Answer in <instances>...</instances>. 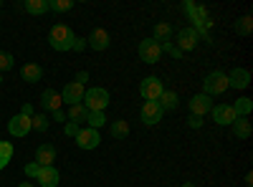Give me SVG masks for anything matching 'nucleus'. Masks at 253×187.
Segmentation results:
<instances>
[{
  "mask_svg": "<svg viewBox=\"0 0 253 187\" xmlns=\"http://www.w3.org/2000/svg\"><path fill=\"white\" fill-rule=\"evenodd\" d=\"M74 31L69 28V26H53L51 28V33H48V43H51V48H56V51H71V46H74Z\"/></svg>",
  "mask_w": 253,
  "mask_h": 187,
  "instance_id": "obj_1",
  "label": "nucleus"
},
{
  "mask_svg": "<svg viewBox=\"0 0 253 187\" xmlns=\"http://www.w3.org/2000/svg\"><path fill=\"white\" fill-rule=\"evenodd\" d=\"M84 107H86L89 112H104L109 107V91L107 89H101V86H96V89H86V94H84Z\"/></svg>",
  "mask_w": 253,
  "mask_h": 187,
  "instance_id": "obj_2",
  "label": "nucleus"
},
{
  "mask_svg": "<svg viewBox=\"0 0 253 187\" xmlns=\"http://www.w3.org/2000/svg\"><path fill=\"white\" fill-rule=\"evenodd\" d=\"M223 91H228V74L213 71V74H208L203 78V94L205 96H218Z\"/></svg>",
  "mask_w": 253,
  "mask_h": 187,
  "instance_id": "obj_3",
  "label": "nucleus"
},
{
  "mask_svg": "<svg viewBox=\"0 0 253 187\" xmlns=\"http://www.w3.org/2000/svg\"><path fill=\"white\" fill-rule=\"evenodd\" d=\"M139 58L144 61V64H157V61L162 58V46L157 43L155 38L139 40Z\"/></svg>",
  "mask_w": 253,
  "mask_h": 187,
  "instance_id": "obj_4",
  "label": "nucleus"
},
{
  "mask_svg": "<svg viewBox=\"0 0 253 187\" xmlns=\"http://www.w3.org/2000/svg\"><path fill=\"white\" fill-rule=\"evenodd\" d=\"M162 91H165V86H162V81H160L157 76H147L142 84H139V94H142L147 101H157V99L162 96Z\"/></svg>",
  "mask_w": 253,
  "mask_h": 187,
  "instance_id": "obj_5",
  "label": "nucleus"
},
{
  "mask_svg": "<svg viewBox=\"0 0 253 187\" xmlns=\"http://www.w3.org/2000/svg\"><path fill=\"white\" fill-rule=\"evenodd\" d=\"M210 114H213V121L218 124V127H230V124L236 121V112L230 104H218V107L210 109Z\"/></svg>",
  "mask_w": 253,
  "mask_h": 187,
  "instance_id": "obj_6",
  "label": "nucleus"
},
{
  "mask_svg": "<svg viewBox=\"0 0 253 187\" xmlns=\"http://www.w3.org/2000/svg\"><path fill=\"white\" fill-rule=\"evenodd\" d=\"M84 94H86V89H84L81 84H76V81H69L66 86H63L61 91V101H66V104H81L84 101Z\"/></svg>",
  "mask_w": 253,
  "mask_h": 187,
  "instance_id": "obj_7",
  "label": "nucleus"
},
{
  "mask_svg": "<svg viewBox=\"0 0 253 187\" xmlns=\"http://www.w3.org/2000/svg\"><path fill=\"white\" fill-rule=\"evenodd\" d=\"M31 129H33V124H31V116H26V114H15L8 124V132L13 137H26Z\"/></svg>",
  "mask_w": 253,
  "mask_h": 187,
  "instance_id": "obj_8",
  "label": "nucleus"
},
{
  "mask_svg": "<svg viewBox=\"0 0 253 187\" xmlns=\"http://www.w3.org/2000/svg\"><path fill=\"white\" fill-rule=\"evenodd\" d=\"M198 40H200V33L198 28H182L177 33V48L180 51H193L198 46Z\"/></svg>",
  "mask_w": 253,
  "mask_h": 187,
  "instance_id": "obj_9",
  "label": "nucleus"
},
{
  "mask_svg": "<svg viewBox=\"0 0 253 187\" xmlns=\"http://www.w3.org/2000/svg\"><path fill=\"white\" fill-rule=\"evenodd\" d=\"M213 107H215L213 99L205 96V94H195L193 99H190V112H193V116H205Z\"/></svg>",
  "mask_w": 253,
  "mask_h": 187,
  "instance_id": "obj_10",
  "label": "nucleus"
},
{
  "mask_svg": "<svg viewBox=\"0 0 253 187\" xmlns=\"http://www.w3.org/2000/svg\"><path fill=\"white\" fill-rule=\"evenodd\" d=\"M162 107L157 101H144V107H142V121L147 124V127H152V124L162 121Z\"/></svg>",
  "mask_w": 253,
  "mask_h": 187,
  "instance_id": "obj_11",
  "label": "nucleus"
},
{
  "mask_svg": "<svg viewBox=\"0 0 253 187\" xmlns=\"http://www.w3.org/2000/svg\"><path fill=\"white\" fill-rule=\"evenodd\" d=\"M86 48H91V51H107L109 48V33L104 28H94L91 36L86 38Z\"/></svg>",
  "mask_w": 253,
  "mask_h": 187,
  "instance_id": "obj_12",
  "label": "nucleus"
},
{
  "mask_svg": "<svg viewBox=\"0 0 253 187\" xmlns=\"http://www.w3.org/2000/svg\"><path fill=\"white\" fill-rule=\"evenodd\" d=\"M99 142H101V137H99V132L96 129H81L79 134H76V144L81 150H96L99 147Z\"/></svg>",
  "mask_w": 253,
  "mask_h": 187,
  "instance_id": "obj_13",
  "label": "nucleus"
},
{
  "mask_svg": "<svg viewBox=\"0 0 253 187\" xmlns=\"http://www.w3.org/2000/svg\"><path fill=\"white\" fill-rule=\"evenodd\" d=\"M251 84V71L248 69H233L228 74V89H246Z\"/></svg>",
  "mask_w": 253,
  "mask_h": 187,
  "instance_id": "obj_14",
  "label": "nucleus"
},
{
  "mask_svg": "<svg viewBox=\"0 0 253 187\" xmlns=\"http://www.w3.org/2000/svg\"><path fill=\"white\" fill-rule=\"evenodd\" d=\"M36 162L41 167H53V162H56V147L53 144H41L36 150Z\"/></svg>",
  "mask_w": 253,
  "mask_h": 187,
  "instance_id": "obj_15",
  "label": "nucleus"
},
{
  "mask_svg": "<svg viewBox=\"0 0 253 187\" xmlns=\"http://www.w3.org/2000/svg\"><path fill=\"white\" fill-rule=\"evenodd\" d=\"M36 180H38L41 187H56L61 177H58V170L56 167H41V172L36 175Z\"/></svg>",
  "mask_w": 253,
  "mask_h": 187,
  "instance_id": "obj_16",
  "label": "nucleus"
},
{
  "mask_svg": "<svg viewBox=\"0 0 253 187\" xmlns=\"http://www.w3.org/2000/svg\"><path fill=\"white\" fill-rule=\"evenodd\" d=\"M41 104H43V109H48V112H58L63 101H61V94L58 91L46 89L43 94H41Z\"/></svg>",
  "mask_w": 253,
  "mask_h": 187,
  "instance_id": "obj_17",
  "label": "nucleus"
},
{
  "mask_svg": "<svg viewBox=\"0 0 253 187\" xmlns=\"http://www.w3.org/2000/svg\"><path fill=\"white\" fill-rule=\"evenodd\" d=\"M230 127H233V134H236L238 139H248V137H251V132H253L248 116H236V121L230 124Z\"/></svg>",
  "mask_w": 253,
  "mask_h": 187,
  "instance_id": "obj_18",
  "label": "nucleus"
},
{
  "mask_svg": "<svg viewBox=\"0 0 253 187\" xmlns=\"http://www.w3.org/2000/svg\"><path fill=\"white\" fill-rule=\"evenodd\" d=\"M20 76H23L26 84H36V81H41V76H43V69H41L38 64H26L23 69H20Z\"/></svg>",
  "mask_w": 253,
  "mask_h": 187,
  "instance_id": "obj_19",
  "label": "nucleus"
},
{
  "mask_svg": "<svg viewBox=\"0 0 253 187\" xmlns=\"http://www.w3.org/2000/svg\"><path fill=\"white\" fill-rule=\"evenodd\" d=\"M157 104L162 107V112H175L177 109V104H180V99H177V94L175 91H162V96L157 99Z\"/></svg>",
  "mask_w": 253,
  "mask_h": 187,
  "instance_id": "obj_20",
  "label": "nucleus"
},
{
  "mask_svg": "<svg viewBox=\"0 0 253 187\" xmlns=\"http://www.w3.org/2000/svg\"><path fill=\"white\" fill-rule=\"evenodd\" d=\"M152 38L157 40L160 46H162V43H170V38H172V26H170V23H157Z\"/></svg>",
  "mask_w": 253,
  "mask_h": 187,
  "instance_id": "obj_21",
  "label": "nucleus"
},
{
  "mask_svg": "<svg viewBox=\"0 0 253 187\" xmlns=\"http://www.w3.org/2000/svg\"><path fill=\"white\" fill-rule=\"evenodd\" d=\"M109 132H112L114 139H126V137H129V124H126L124 119H114L112 127H109Z\"/></svg>",
  "mask_w": 253,
  "mask_h": 187,
  "instance_id": "obj_22",
  "label": "nucleus"
},
{
  "mask_svg": "<svg viewBox=\"0 0 253 187\" xmlns=\"http://www.w3.org/2000/svg\"><path fill=\"white\" fill-rule=\"evenodd\" d=\"M69 121H74V124H81V121H86V116H89V109L84 107V104H74V107L69 109Z\"/></svg>",
  "mask_w": 253,
  "mask_h": 187,
  "instance_id": "obj_23",
  "label": "nucleus"
},
{
  "mask_svg": "<svg viewBox=\"0 0 253 187\" xmlns=\"http://www.w3.org/2000/svg\"><path fill=\"white\" fill-rule=\"evenodd\" d=\"M26 13H31V15H43L46 10H48V0H26Z\"/></svg>",
  "mask_w": 253,
  "mask_h": 187,
  "instance_id": "obj_24",
  "label": "nucleus"
},
{
  "mask_svg": "<svg viewBox=\"0 0 253 187\" xmlns=\"http://www.w3.org/2000/svg\"><path fill=\"white\" fill-rule=\"evenodd\" d=\"M251 109H253V101H251L248 96H241V99L233 104V112H236V116H248V114H251Z\"/></svg>",
  "mask_w": 253,
  "mask_h": 187,
  "instance_id": "obj_25",
  "label": "nucleus"
},
{
  "mask_svg": "<svg viewBox=\"0 0 253 187\" xmlns=\"http://www.w3.org/2000/svg\"><path fill=\"white\" fill-rule=\"evenodd\" d=\"M10 159H13V144L10 142H0V170H5Z\"/></svg>",
  "mask_w": 253,
  "mask_h": 187,
  "instance_id": "obj_26",
  "label": "nucleus"
},
{
  "mask_svg": "<svg viewBox=\"0 0 253 187\" xmlns=\"http://www.w3.org/2000/svg\"><path fill=\"white\" fill-rule=\"evenodd\" d=\"M86 124H89V129H96V132H99V127H104V124H107V116H104V112H89Z\"/></svg>",
  "mask_w": 253,
  "mask_h": 187,
  "instance_id": "obj_27",
  "label": "nucleus"
},
{
  "mask_svg": "<svg viewBox=\"0 0 253 187\" xmlns=\"http://www.w3.org/2000/svg\"><path fill=\"white\" fill-rule=\"evenodd\" d=\"M74 8V0H48V10L53 13H66Z\"/></svg>",
  "mask_w": 253,
  "mask_h": 187,
  "instance_id": "obj_28",
  "label": "nucleus"
},
{
  "mask_svg": "<svg viewBox=\"0 0 253 187\" xmlns=\"http://www.w3.org/2000/svg\"><path fill=\"white\" fill-rule=\"evenodd\" d=\"M31 124H33L36 132H46L48 129V116L46 114H33L31 116Z\"/></svg>",
  "mask_w": 253,
  "mask_h": 187,
  "instance_id": "obj_29",
  "label": "nucleus"
},
{
  "mask_svg": "<svg viewBox=\"0 0 253 187\" xmlns=\"http://www.w3.org/2000/svg\"><path fill=\"white\" fill-rule=\"evenodd\" d=\"M251 28H253V18L251 15H243L238 23H236V31L241 33V36H248L251 33Z\"/></svg>",
  "mask_w": 253,
  "mask_h": 187,
  "instance_id": "obj_30",
  "label": "nucleus"
},
{
  "mask_svg": "<svg viewBox=\"0 0 253 187\" xmlns=\"http://www.w3.org/2000/svg\"><path fill=\"white\" fill-rule=\"evenodd\" d=\"M8 69H13V56L8 51H0V74L8 71Z\"/></svg>",
  "mask_w": 253,
  "mask_h": 187,
  "instance_id": "obj_31",
  "label": "nucleus"
},
{
  "mask_svg": "<svg viewBox=\"0 0 253 187\" xmlns=\"http://www.w3.org/2000/svg\"><path fill=\"white\" fill-rule=\"evenodd\" d=\"M63 132H66V137H76V134L81 132V127H79V124H74V121H66V127H63Z\"/></svg>",
  "mask_w": 253,
  "mask_h": 187,
  "instance_id": "obj_32",
  "label": "nucleus"
},
{
  "mask_svg": "<svg viewBox=\"0 0 253 187\" xmlns=\"http://www.w3.org/2000/svg\"><path fill=\"white\" fill-rule=\"evenodd\" d=\"M162 51H167V53L175 56V58H180V56H182V51H180L177 46H172V43H162Z\"/></svg>",
  "mask_w": 253,
  "mask_h": 187,
  "instance_id": "obj_33",
  "label": "nucleus"
},
{
  "mask_svg": "<svg viewBox=\"0 0 253 187\" xmlns=\"http://www.w3.org/2000/svg\"><path fill=\"white\" fill-rule=\"evenodd\" d=\"M38 172H41V164H38V162H31V164H26V175H28V177H36Z\"/></svg>",
  "mask_w": 253,
  "mask_h": 187,
  "instance_id": "obj_34",
  "label": "nucleus"
},
{
  "mask_svg": "<svg viewBox=\"0 0 253 187\" xmlns=\"http://www.w3.org/2000/svg\"><path fill=\"white\" fill-rule=\"evenodd\" d=\"M187 124H190V127H193V129H200V127H203V116H193V114H190Z\"/></svg>",
  "mask_w": 253,
  "mask_h": 187,
  "instance_id": "obj_35",
  "label": "nucleus"
},
{
  "mask_svg": "<svg viewBox=\"0 0 253 187\" xmlns=\"http://www.w3.org/2000/svg\"><path fill=\"white\" fill-rule=\"evenodd\" d=\"M84 48H86V40H84V38H74V46H71V51H84Z\"/></svg>",
  "mask_w": 253,
  "mask_h": 187,
  "instance_id": "obj_36",
  "label": "nucleus"
},
{
  "mask_svg": "<svg viewBox=\"0 0 253 187\" xmlns=\"http://www.w3.org/2000/svg\"><path fill=\"white\" fill-rule=\"evenodd\" d=\"M86 78H89V74H86V71H79L74 81H76V84H81V86H84V84H86Z\"/></svg>",
  "mask_w": 253,
  "mask_h": 187,
  "instance_id": "obj_37",
  "label": "nucleus"
},
{
  "mask_svg": "<svg viewBox=\"0 0 253 187\" xmlns=\"http://www.w3.org/2000/svg\"><path fill=\"white\" fill-rule=\"evenodd\" d=\"M20 114H26V116H33V107H31V104H23V109H20Z\"/></svg>",
  "mask_w": 253,
  "mask_h": 187,
  "instance_id": "obj_38",
  "label": "nucleus"
},
{
  "mask_svg": "<svg viewBox=\"0 0 253 187\" xmlns=\"http://www.w3.org/2000/svg\"><path fill=\"white\" fill-rule=\"evenodd\" d=\"M53 119H56V121H66V114L58 109V112H53Z\"/></svg>",
  "mask_w": 253,
  "mask_h": 187,
  "instance_id": "obj_39",
  "label": "nucleus"
},
{
  "mask_svg": "<svg viewBox=\"0 0 253 187\" xmlns=\"http://www.w3.org/2000/svg\"><path fill=\"white\" fill-rule=\"evenodd\" d=\"M182 187H198V185H193V182H185Z\"/></svg>",
  "mask_w": 253,
  "mask_h": 187,
  "instance_id": "obj_40",
  "label": "nucleus"
},
{
  "mask_svg": "<svg viewBox=\"0 0 253 187\" xmlns=\"http://www.w3.org/2000/svg\"><path fill=\"white\" fill-rule=\"evenodd\" d=\"M18 187H33V185L31 182H23V185H18Z\"/></svg>",
  "mask_w": 253,
  "mask_h": 187,
  "instance_id": "obj_41",
  "label": "nucleus"
},
{
  "mask_svg": "<svg viewBox=\"0 0 253 187\" xmlns=\"http://www.w3.org/2000/svg\"><path fill=\"white\" fill-rule=\"evenodd\" d=\"M0 84H3V76H0Z\"/></svg>",
  "mask_w": 253,
  "mask_h": 187,
  "instance_id": "obj_42",
  "label": "nucleus"
},
{
  "mask_svg": "<svg viewBox=\"0 0 253 187\" xmlns=\"http://www.w3.org/2000/svg\"><path fill=\"white\" fill-rule=\"evenodd\" d=\"M0 185H3V180H0Z\"/></svg>",
  "mask_w": 253,
  "mask_h": 187,
  "instance_id": "obj_43",
  "label": "nucleus"
}]
</instances>
